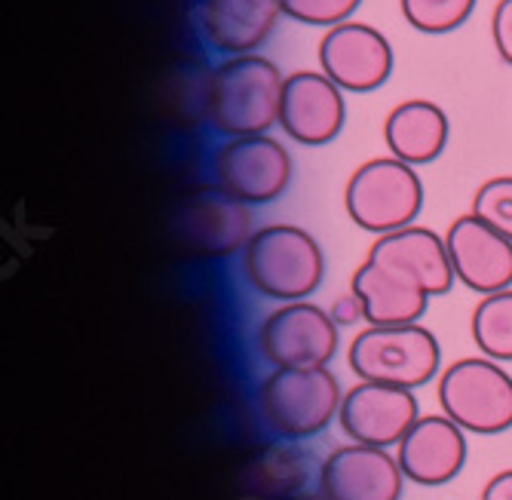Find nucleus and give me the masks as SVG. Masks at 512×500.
<instances>
[{"label":"nucleus","mask_w":512,"mask_h":500,"mask_svg":"<svg viewBox=\"0 0 512 500\" xmlns=\"http://www.w3.org/2000/svg\"><path fill=\"white\" fill-rule=\"evenodd\" d=\"M301 500H325V497H301Z\"/></svg>","instance_id":"nucleus-27"},{"label":"nucleus","mask_w":512,"mask_h":500,"mask_svg":"<svg viewBox=\"0 0 512 500\" xmlns=\"http://www.w3.org/2000/svg\"><path fill=\"white\" fill-rule=\"evenodd\" d=\"M341 384L325 369H276L261 384V412L289 439L316 436L341 412Z\"/></svg>","instance_id":"nucleus-6"},{"label":"nucleus","mask_w":512,"mask_h":500,"mask_svg":"<svg viewBox=\"0 0 512 500\" xmlns=\"http://www.w3.org/2000/svg\"><path fill=\"white\" fill-rule=\"evenodd\" d=\"M396 461L405 479L417 485H445L451 482L467 461V439L448 415L417 418L414 427L399 442Z\"/></svg>","instance_id":"nucleus-16"},{"label":"nucleus","mask_w":512,"mask_h":500,"mask_svg":"<svg viewBox=\"0 0 512 500\" xmlns=\"http://www.w3.org/2000/svg\"><path fill=\"white\" fill-rule=\"evenodd\" d=\"M347 120L344 89L322 71H295L286 77L279 129L304 148H322L335 142Z\"/></svg>","instance_id":"nucleus-11"},{"label":"nucleus","mask_w":512,"mask_h":500,"mask_svg":"<svg viewBox=\"0 0 512 500\" xmlns=\"http://www.w3.org/2000/svg\"><path fill=\"white\" fill-rule=\"evenodd\" d=\"M402 482L405 473L393 454L362 442L335 448L319 473L325 500H399Z\"/></svg>","instance_id":"nucleus-13"},{"label":"nucleus","mask_w":512,"mask_h":500,"mask_svg":"<svg viewBox=\"0 0 512 500\" xmlns=\"http://www.w3.org/2000/svg\"><path fill=\"white\" fill-rule=\"evenodd\" d=\"M279 16V0H200L197 22L215 53L246 56L264 47Z\"/></svg>","instance_id":"nucleus-17"},{"label":"nucleus","mask_w":512,"mask_h":500,"mask_svg":"<svg viewBox=\"0 0 512 500\" xmlns=\"http://www.w3.org/2000/svg\"><path fill=\"white\" fill-rule=\"evenodd\" d=\"M316 56L319 71L344 93H375L393 74L390 40L378 28L356 19L325 28Z\"/></svg>","instance_id":"nucleus-9"},{"label":"nucleus","mask_w":512,"mask_h":500,"mask_svg":"<svg viewBox=\"0 0 512 500\" xmlns=\"http://www.w3.org/2000/svg\"><path fill=\"white\" fill-rule=\"evenodd\" d=\"M332 320L338 323V326H353V323H359V320H365V307H362V298L350 289L347 295H341L335 304H332Z\"/></svg>","instance_id":"nucleus-25"},{"label":"nucleus","mask_w":512,"mask_h":500,"mask_svg":"<svg viewBox=\"0 0 512 500\" xmlns=\"http://www.w3.org/2000/svg\"><path fill=\"white\" fill-rule=\"evenodd\" d=\"M341 427L362 445H399L417 421V399L405 387L362 381L341 399Z\"/></svg>","instance_id":"nucleus-14"},{"label":"nucleus","mask_w":512,"mask_h":500,"mask_svg":"<svg viewBox=\"0 0 512 500\" xmlns=\"http://www.w3.org/2000/svg\"><path fill=\"white\" fill-rule=\"evenodd\" d=\"M283 89L286 77L267 56H227L206 77L203 114L227 139L267 135V129L279 126Z\"/></svg>","instance_id":"nucleus-1"},{"label":"nucleus","mask_w":512,"mask_h":500,"mask_svg":"<svg viewBox=\"0 0 512 500\" xmlns=\"http://www.w3.org/2000/svg\"><path fill=\"white\" fill-rule=\"evenodd\" d=\"M439 341L424 326H368L350 344V369L359 381L414 390L436 378Z\"/></svg>","instance_id":"nucleus-4"},{"label":"nucleus","mask_w":512,"mask_h":500,"mask_svg":"<svg viewBox=\"0 0 512 500\" xmlns=\"http://www.w3.org/2000/svg\"><path fill=\"white\" fill-rule=\"evenodd\" d=\"M473 341L494 362H512V289L485 295L470 320Z\"/></svg>","instance_id":"nucleus-20"},{"label":"nucleus","mask_w":512,"mask_h":500,"mask_svg":"<svg viewBox=\"0 0 512 500\" xmlns=\"http://www.w3.org/2000/svg\"><path fill=\"white\" fill-rule=\"evenodd\" d=\"M215 178L224 191L249 206H264L283 197L292 181V157L270 135L227 139L215 154Z\"/></svg>","instance_id":"nucleus-10"},{"label":"nucleus","mask_w":512,"mask_h":500,"mask_svg":"<svg viewBox=\"0 0 512 500\" xmlns=\"http://www.w3.org/2000/svg\"><path fill=\"white\" fill-rule=\"evenodd\" d=\"M482 500H512V470L497 473V476L485 485Z\"/></svg>","instance_id":"nucleus-26"},{"label":"nucleus","mask_w":512,"mask_h":500,"mask_svg":"<svg viewBox=\"0 0 512 500\" xmlns=\"http://www.w3.org/2000/svg\"><path fill=\"white\" fill-rule=\"evenodd\" d=\"M258 344L276 369L329 366L338 353V323L310 301H286L261 323Z\"/></svg>","instance_id":"nucleus-8"},{"label":"nucleus","mask_w":512,"mask_h":500,"mask_svg":"<svg viewBox=\"0 0 512 500\" xmlns=\"http://www.w3.org/2000/svg\"><path fill=\"white\" fill-rule=\"evenodd\" d=\"M405 22L421 34H451L476 10V0H399Z\"/></svg>","instance_id":"nucleus-21"},{"label":"nucleus","mask_w":512,"mask_h":500,"mask_svg":"<svg viewBox=\"0 0 512 500\" xmlns=\"http://www.w3.org/2000/svg\"><path fill=\"white\" fill-rule=\"evenodd\" d=\"M350 289L362 298L368 326H411L427 313L430 292L405 270L368 258L356 267Z\"/></svg>","instance_id":"nucleus-15"},{"label":"nucleus","mask_w":512,"mask_h":500,"mask_svg":"<svg viewBox=\"0 0 512 500\" xmlns=\"http://www.w3.org/2000/svg\"><path fill=\"white\" fill-rule=\"evenodd\" d=\"M491 40L497 56L512 68V0H497L491 13Z\"/></svg>","instance_id":"nucleus-24"},{"label":"nucleus","mask_w":512,"mask_h":500,"mask_svg":"<svg viewBox=\"0 0 512 500\" xmlns=\"http://www.w3.org/2000/svg\"><path fill=\"white\" fill-rule=\"evenodd\" d=\"M442 412L463 430L497 436L512 427V378L494 359H460L439 381Z\"/></svg>","instance_id":"nucleus-7"},{"label":"nucleus","mask_w":512,"mask_h":500,"mask_svg":"<svg viewBox=\"0 0 512 500\" xmlns=\"http://www.w3.org/2000/svg\"><path fill=\"white\" fill-rule=\"evenodd\" d=\"M473 212L512 240V175H494L482 181L473 197Z\"/></svg>","instance_id":"nucleus-22"},{"label":"nucleus","mask_w":512,"mask_h":500,"mask_svg":"<svg viewBox=\"0 0 512 500\" xmlns=\"http://www.w3.org/2000/svg\"><path fill=\"white\" fill-rule=\"evenodd\" d=\"M243 270L255 292L273 301H304L325 277L319 243L295 224H267L243 249Z\"/></svg>","instance_id":"nucleus-2"},{"label":"nucleus","mask_w":512,"mask_h":500,"mask_svg":"<svg viewBox=\"0 0 512 500\" xmlns=\"http://www.w3.org/2000/svg\"><path fill=\"white\" fill-rule=\"evenodd\" d=\"M368 258L405 270V274L414 277L433 298L445 295L457 280L451 258H448L445 237L433 234L430 227L408 224V227H402V231L381 234L375 240V246L368 249Z\"/></svg>","instance_id":"nucleus-18"},{"label":"nucleus","mask_w":512,"mask_h":500,"mask_svg":"<svg viewBox=\"0 0 512 500\" xmlns=\"http://www.w3.org/2000/svg\"><path fill=\"white\" fill-rule=\"evenodd\" d=\"M448 114L430 99H405L384 120V145L393 157L427 166L448 148Z\"/></svg>","instance_id":"nucleus-19"},{"label":"nucleus","mask_w":512,"mask_h":500,"mask_svg":"<svg viewBox=\"0 0 512 500\" xmlns=\"http://www.w3.org/2000/svg\"><path fill=\"white\" fill-rule=\"evenodd\" d=\"M445 246L454 277L467 289L494 295L512 286V240H506L476 212L451 221L445 231Z\"/></svg>","instance_id":"nucleus-12"},{"label":"nucleus","mask_w":512,"mask_h":500,"mask_svg":"<svg viewBox=\"0 0 512 500\" xmlns=\"http://www.w3.org/2000/svg\"><path fill=\"white\" fill-rule=\"evenodd\" d=\"M344 209L368 234H393L424 209V181L399 157H371L353 169L344 185Z\"/></svg>","instance_id":"nucleus-3"},{"label":"nucleus","mask_w":512,"mask_h":500,"mask_svg":"<svg viewBox=\"0 0 512 500\" xmlns=\"http://www.w3.org/2000/svg\"><path fill=\"white\" fill-rule=\"evenodd\" d=\"M359 4L362 0H279L283 16L313 28H332L353 19Z\"/></svg>","instance_id":"nucleus-23"},{"label":"nucleus","mask_w":512,"mask_h":500,"mask_svg":"<svg viewBox=\"0 0 512 500\" xmlns=\"http://www.w3.org/2000/svg\"><path fill=\"white\" fill-rule=\"evenodd\" d=\"M178 243L200 258H227L243 252L255 234L252 206L215 185H197L184 194L172 215Z\"/></svg>","instance_id":"nucleus-5"}]
</instances>
